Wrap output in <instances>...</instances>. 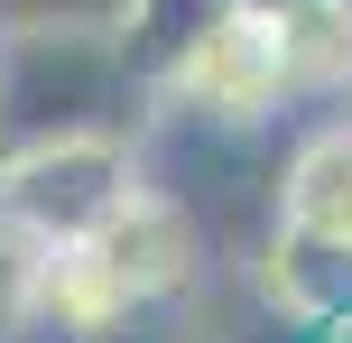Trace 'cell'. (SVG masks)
<instances>
[{"mask_svg":"<svg viewBox=\"0 0 352 343\" xmlns=\"http://www.w3.org/2000/svg\"><path fill=\"white\" fill-rule=\"evenodd\" d=\"M148 186L140 148L121 130H47V140H10L0 148V223L37 251L84 241L102 214H121Z\"/></svg>","mask_w":352,"mask_h":343,"instance_id":"2","label":"cell"},{"mask_svg":"<svg viewBox=\"0 0 352 343\" xmlns=\"http://www.w3.org/2000/svg\"><path fill=\"white\" fill-rule=\"evenodd\" d=\"M0 148H10V93H0Z\"/></svg>","mask_w":352,"mask_h":343,"instance_id":"8","label":"cell"},{"mask_svg":"<svg viewBox=\"0 0 352 343\" xmlns=\"http://www.w3.org/2000/svg\"><path fill=\"white\" fill-rule=\"evenodd\" d=\"M195 278V223L186 204L140 186L121 214H102L84 241L37 251V325L56 343H121L148 307H167Z\"/></svg>","mask_w":352,"mask_h":343,"instance_id":"1","label":"cell"},{"mask_svg":"<svg viewBox=\"0 0 352 343\" xmlns=\"http://www.w3.org/2000/svg\"><path fill=\"white\" fill-rule=\"evenodd\" d=\"M223 10H250V19H297V10H316V0H223Z\"/></svg>","mask_w":352,"mask_h":343,"instance_id":"7","label":"cell"},{"mask_svg":"<svg viewBox=\"0 0 352 343\" xmlns=\"http://www.w3.org/2000/svg\"><path fill=\"white\" fill-rule=\"evenodd\" d=\"M269 214L297 223V232H324V241H352V111L316 121L278 167V195Z\"/></svg>","mask_w":352,"mask_h":343,"instance_id":"5","label":"cell"},{"mask_svg":"<svg viewBox=\"0 0 352 343\" xmlns=\"http://www.w3.org/2000/svg\"><path fill=\"white\" fill-rule=\"evenodd\" d=\"M158 102L176 121H204V130H260L297 102V74H287V37L278 19H250V10H223L158 84Z\"/></svg>","mask_w":352,"mask_h":343,"instance_id":"3","label":"cell"},{"mask_svg":"<svg viewBox=\"0 0 352 343\" xmlns=\"http://www.w3.org/2000/svg\"><path fill=\"white\" fill-rule=\"evenodd\" d=\"M37 325V241H19L0 223V343Z\"/></svg>","mask_w":352,"mask_h":343,"instance_id":"6","label":"cell"},{"mask_svg":"<svg viewBox=\"0 0 352 343\" xmlns=\"http://www.w3.org/2000/svg\"><path fill=\"white\" fill-rule=\"evenodd\" d=\"M260 297H269L297 334L343 325V316H352V241L297 232V223L269 214V241H260Z\"/></svg>","mask_w":352,"mask_h":343,"instance_id":"4","label":"cell"}]
</instances>
